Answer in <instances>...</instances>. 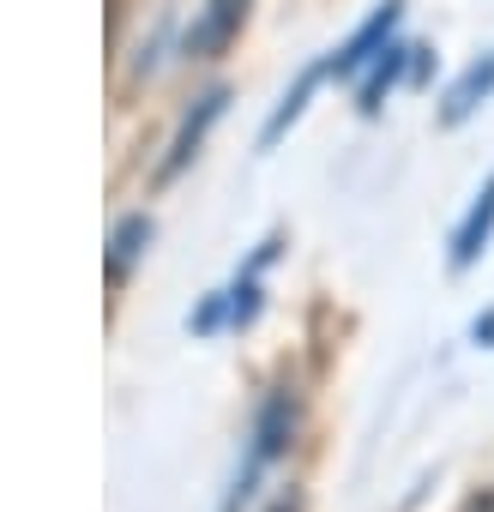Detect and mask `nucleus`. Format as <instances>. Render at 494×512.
I'll return each instance as SVG.
<instances>
[{
	"label": "nucleus",
	"instance_id": "nucleus-1",
	"mask_svg": "<svg viewBox=\"0 0 494 512\" xmlns=\"http://www.w3.org/2000/svg\"><path fill=\"white\" fill-rule=\"evenodd\" d=\"M398 19H404V0H380V7L356 25V37L338 49V55H326V67H332V79H362L368 67H374V55L392 43V31H398Z\"/></svg>",
	"mask_w": 494,
	"mask_h": 512
},
{
	"label": "nucleus",
	"instance_id": "nucleus-2",
	"mask_svg": "<svg viewBox=\"0 0 494 512\" xmlns=\"http://www.w3.org/2000/svg\"><path fill=\"white\" fill-rule=\"evenodd\" d=\"M223 103H229V91H223V85H211V91H205V97H199V103L181 115V127H175V139H169V157L157 163V181H163V187H169V181H175V175H181V169L199 157V145H205L211 121L223 115Z\"/></svg>",
	"mask_w": 494,
	"mask_h": 512
},
{
	"label": "nucleus",
	"instance_id": "nucleus-3",
	"mask_svg": "<svg viewBox=\"0 0 494 512\" xmlns=\"http://www.w3.org/2000/svg\"><path fill=\"white\" fill-rule=\"evenodd\" d=\"M241 25H247V0H205V13H199L193 31H187V55H193V61L223 55Z\"/></svg>",
	"mask_w": 494,
	"mask_h": 512
},
{
	"label": "nucleus",
	"instance_id": "nucleus-4",
	"mask_svg": "<svg viewBox=\"0 0 494 512\" xmlns=\"http://www.w3.org/2000/svg\"><path fill=\"white\" fill-rule=\"evenodd\" d=\"M410 73H416V49H410V43H386V49L374 55V67L356 79V109H362V115H380V103L392 97V85L410 79Z\"/></svg>",
	"mask_w": 494,
	"mask_h": 512
},
{
	"label": "nucleus",
	"instance_id": "nucleus-5",
	"mask_svg": "<svg viewBox=\"0 0 494 512\" xmlns=\"http://www.w3.org/2000/svg\"><path fill=\"white\" fill-rule=\"evenodd\" d=\"M494 241V175L482 181V193L470 199V211H464V223L452 229V272H470L476 260H482V247Z\"/></svg>",
	"mask_w": 494,
	"mask_h": 512
},
{
	"label": "nucleus",
	"instance_id": "nucleus-6",
	"mask_svg": "<svg viewBox=\"0 0 494 512\" xmlns=\"http://www.w3.org/2000/svg\"><path fill=\"white\" fill-rule=\"evenodd\" d=\"M296 440V398L290 392H266L260 416H254V464H272L284 458Z\"/></svg>",
	"mask_w": 494,
	"mask_h": 512
},
{
	"label": "nucleus",
	"instance_id": "nucleus-7",
	"mask_svg": "<svg viewBox=\"0 0 494 512\" xmlns=\"http://www.w3.org/2000/svg\"><path fill=\"white\" fill-rule=\"evenodd\" d=\"M151 235H157V223H151L145 211H127V217L115 223V235H109V290H121V284L133 278V266L145 260Z\"/></svg>",
	"mask_w": 494,
	"mask_h": 512
},
{
	"label": "nucleus",
	"instance_id": "nucleus-8",
	"mask_svg": "<svg viewBox=\"0 0 494 512\" xmlns=\"http://www.w3.org/2000/svg\"><path fill=\"white\" fill-rule=\"evenodd\" d=\"M488 97H494V49H488V55H482V61H476L452 91H446V103H440V127H464Z\"/></svg>",
	"mask_w": 494,
	"mask_h": 512
},
{
	"label": "nucleus",
	"instance_id": "nucleus-9",
	"mask_svg": "<svg viewBox=\"0 0 494 512\" xmlns=\"http://www.w3.org/2000/svg\"><path fill=\"white\" fill-rule=\"evenodd\" d=\"M320 79H332V67H326V61H320V67H308V73L284 91V103H278V109H272V121L260 127V145H278V139L302 121V109H308V97H314V85H320Z\"/></svg>",
	"mask_w": 494,
	"mask_h": 512
},
{
	"label": "nucleus",
	"instance_id": "nucleus-10",
	"mask_svg": "<svg viewBox=\"0 0 494 512\" xmlns=\"http://www.w3.org/2000/svg\"><path fill=\"white\" fill-rule=\"evenodd\" d=\"M254 320H260V272L247 266L235 278V290H229V326L241 332V326H254Z\"/></svg>",
	"mask_w": 494,
	"mask_h": 512
},
{
	"label": "nucleus",
	"instance_id": "nucleus-11",
	"mask_svg": "<svg viewBox=\"0 0 494 512\" xmlns=\"http://www.w3.org/2000/svg\"><path fill=\"white\" fill-rule=\"evenodd\" d=\"M223 320H229V290H223V296H205V302H199V314H193L187 326H193V332H217Z\"/></svg>",
	"mask_w": 494,
	"mask_h": 512
},
{
	"label": "nucleus",
	"instance_id": "nucleus-12",
	"mask_svg": "<svg viewBox=\"0 0 494 512\" xmlns=\"http://www.w3.org/2000/svg\"><path fill=\"white\" fill-rule=\"evenodd\" d=\"M470 338H476L482 350H494V308H488V314H476V326H470Z\"/></svg>",
	"mask_w": 494,
	"mask_h": 512
},
{
	"label": "nucleus",
	"instance_id": "nucleus-13",
	"mask_svg": "<svg viewBox=\"0 0 494 512\" xmlns=\"http://www.w3.org/2000/svg\"><path fill=\"white\" fill-rule=\"evenodd\" d=\"M464 512H494V494H476V500H470Z\"/></svg>",
	"mask_w": 494,
	"mask_h": 512
},
{
	"label": "nucleus",
	"instance_id": "nucleus-14",
	"mask_svg": "<svg viewBox=\"0 0 494 512\" xmlns=\"http://www.w3.org/2000/svg\"><path fill=\"white\" fill-rule=\"evenodd\" d=\"M272 512H296V506H290V500H278V506H272Z\"/></svg>",
	"mask_w": 494,
	"mask_h": 512
}]
</instances>
